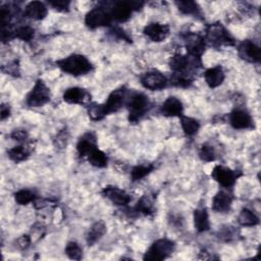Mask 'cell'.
<instances>
[{"mask_svg":"<svg viewBox=\"0 0 261 261\" xmlns=\"http://www.w3.org/2000/svg\"><path fill=\"white\" fill-rule=\"evenodd\" d=\"M175 249V243L167 238L156 240L145 252L143 259L146 261H161L168 258Z\"/></svg>","mask_w":261,"mask_h":261,"instance_id":"cell-4","label":"cell"},{"mask_svg":"<svg viewBox=\"0 0 261 261\" xmlns=\"http://www.w3.org/2000/svg\"><path fill=\"white\" fill-rule=\"evenodd\" d=\"M67 138H68V136H67V132L66 130L65 132L64 130L60 132L57 135V137H56L55 145L56 146H60V148H64L66 146V143H67Z\"/></svg>","mask_w":261,"mask_h":261,"instance_id":"cell-44","label":"cell"},{"mask_svg":"<svg viewBox=\"0 0 261 261\" xmlns=\"http://www.w3.org/2000/svg\"><path fill=\"white\" fill-rule=\"evenodd\" d=\"M9 115H10L9 105H7L5 103H2L1 106H0V118H1V120H4L5 118L9 117Z\"/></svg>","mask_w":261,"mask_h":261,"instance_id":"cell-45","label":"cell"},{"mask_svg":"<svg viewBox=\"0 0 261 261\" xmlns=\"http://www.w3.org/2000/svg\"><path fill=\"white\" fill-rule=\"evenodd\" d=\"M35 30L30 25H20L14 29V39L17 38L24 42H31L34 38Z\"/></svg>","mask_w":261,"mask_h":261,"instance_id":"cell-36","label":"cell"},{"mask_svg":"<svg viewBox=\"0 0 261 261\" xmlns=\"http://www.w3.org/2000/svg\"><path fill=\"white\" fill-rule=\"evenodd\" d=\"M87 160L89 161V163L95 167L98 168H103L106 167L108 164V157L106 156V154L101 151L99 148L94 149L88 156H87Z\"/></svg>","mask_w":261,"mask_h":261,"instance_id":"cell-29","label":"cell"},{"mask_svg":"<svg viewBox=\"0 0 261 261\" xmlns=\"http://www.w3.org/2000/svg\"><path fill=\"white\" fill-rule=\"evenodd\" d=\"M193 219H194L195 229L198 232H204L209 230L210 221H209V215L206 208L195 209L193 213Z\"/></svg>","mask_w":261,"mask_h":261,"instance_id":"cell-23","label":"cell"},{"mask_svg":"<svg viewBox=\"0 0 261 261\" xmlns=\"http://www.w3.org/2000/svg\"><path fill=\"white\" fill-rule=\"evenodd\" d=\"M97 147V138L93 132H88L84 134L76 144V151L79 157L87 158V156Z\"/></svg>","mask_w":261,"mask_h":261,"instance_id":"cell-19","label":"cell"},{"mask_svg":"<svg viewBox=\"0 0 261 261\" xmlns=\"http://www.w3.org/2000/svg\"><path fill=\"white\" fill-rule=\"evenodd\" d=\"M181 37L185 42V47L187 49L188 54L191 56L201 58L206 48L205 38L202 35L193 32H187L182 34Z\"/></svg>","mask_w":261,"mask_h":261,"instance_id":"cell-10","label":"cell"},{"mask_svg":"<svg viewBox=\"0 0 261 261\" xmlns=\"http://www.w3.org/2000/svg\"><path fill=\"white\" fill-rule=\"evenodd\" d=\"M238 222L242 226L251 227L259 223V217L249 208H243L238 216Z\"/></svg>","mask_w":261,"mask_h":261,"instance_id":"cell-27","label":"cell"},{"mask_svg":"<svg viewBox=\"0 0 261 261\" xmlns=\"http://www.w3.org/2000/svg\"><path fill=\"white\" fill-rule=\"evenodd\" d=\"M169 32V25L160 22H150L143 30L144 35L152 42H162L168 37Z\"/></svg>","mask_w":261,"mask_h":261,"instance_id":"cell-15","label":"cell"},{"mask_svg":"<svg viewBox=\"0 0 261 261\" xmlns=\"http://www.w3.org/2000/svg\"><path fill=\"white\" fill-rule=\"evenodd\" d=\"M135 211L138 214H143V215H151L154 213V201L153 198H151L150 195L145 194L143 195L137 202L135 206Z\"/></svg>","mask_w":261,"mask_h":261,"instance_id":"cell-26","label":"cell"},{"mask_svg":"<svg viewBox=\"0 0 261 261\" xmlns=\"http://www.w3.org/2000/svg\"><path fill=\"white\" fill-rule=\"evenodd\" d=\"M228 190V189H227ZM227 190H219L212 199V210L218 213L229 211L233 200L232 194Z\"/></svg>","mask_w":261,"mask_h":261,"instance_id":"cell-17","label":"cell"},{"mask_svg":"<svg viewBox=\"0 0 261 261\" xmlns=\"http://www.w3.org/2000/svg\"><path fill=\"white\" fill-rule=\"evenodd\" d=\"M63 100L68 104H89L91 103V94L80 87H71L64 91Z\"/></svg>","mask_w":261,"mask_h":261,"instance_id":"cell-16","label":"cell"},{"mask_svg":"<svg viewBox=\"0 0 261 261\" xmlns=\"http://www.w3.org/2000/svg\"><path fill=\"white\" fill-rule=\"evenodd\" d=\"M2 71L4 73L10 74L12 76H19L20 74V69H19V63L18 60H12L11 62H9L7 65H3L1 67Z\"/></svg>","mask_w":261,"mask_h":261,"instance_id":"cell-39","label":"cell"},{"mask_svg":"<svg viewBox=\"0 0 261 261\" xmlns=\"http://www.w3.org/2000/svg\"><path fill=\"white\" fill-rule=\"evenodd\" d=\"M205 40L214 47L234 46L236 40L229 31L220 22L210 23L206 28Z\"/></svg>","mask_w":261,"mask_h":261,"instance_id":"cell-3","label":"cell"},{"mask_svg":"<svg viewBox=\"0 0 261 261\" xmlns=\"http://www.w3.org/2000/svg\"><path fill=\"white\" fill-rule=\"evenodd\" d=\"M29 135H28V132L25 129H22V128H17V129H14L12 130V133L10 134V138L12 140H15V141H18V142H21V141H25L28 139Z\"/></svg>","mask_w":261,"mask_h":261,"instance_id":"cell-43","label":"cell"},{"mask_svg":"<svg viewBox=\"0 0 261 261\" xmlns=\"http://www.w3.org/2000/svg\"><path fill=\"white\" fill-rule=\"evenodd\" d=\"M56 65L65 73L79 76L89 73L93 70L92 62L82 54H70L62 59L56 61Z\"/></svg>","mask_w":261,"mask_h":261,"instance_id":"cell-1","label":"cell"},{"mask_svg":"<svg viewBox=\"0 0 261 261\" xmlns=\"http://www.w3.org/2000/svg\"><path fill=\"white\" fill-rule=\"evenodd\" d=\"M160 113L166 117H180L184 115V105L178 98L170 96L161 104Z\"/></svg>","mask_w":261,"mask_h":261,"instance_id":"cell-18","label":"cell"},{"mask_svg":"<svg viewBox=\"0 0 261 261\" xmlns=\"http://www.w3.org/2000/svg\"><path fill=\"white\" fill-rule=\"evenodd\" d=\"M168 64L170 69L175 73H190L193 69L201 67L202 61L200 57L176 53L169 59Z\"/></svg>","mask_w":261,"mask_h":261,"instance_id":"cell-5","label":"cell"},{"mask_svg":"<svg viewBox=\"0 0 261 261\" xmlns=\"http://www.w3.org/2000/svg\"><path fill=\"white\" fill-rule=\"evenodd\" d=\"M170 84L174 87L179 88H188L193 83V77L191 73H175L173 72L170 77Z\"/></svg>","mask_w":261,"mask_h":261,"instance_id":"cell-33","label":"cell"},{"mask_svg":"<svg viewBox=\"0 0 261 261\" xmlns=\"http://www.w3.org/2000/svg\"><path fill=\"white\" fill-rule=\"evenodd\" d=\"M224 77H225L224 71L220 65L210 67L206 69L204 72L205 82L208 85V87L211 89L219 87L223 83Z\"/></svg>","mask_w":261,"mask_h":261,"instance_id":"cell-22","label":"cell"},{"mask_svg":"<svg viewBox=\"0 0 261 261\" xmlns=\"http://www.w3.org/2000/svg\"><path fill=\"white\" fill-rule=\"evenodd\" d=\"M215 150L213 148L212 145L208 144V143H204L200 146V150H199V157L202 161L204 162H212L215 160Z\"/></svg>","mask_w":261,"mask_h":261,"instance_id":"cell-38","label":"cell"},{"mask_svg":"<svg viewBox=\"0 0 261 261\" xmlns=\"http://www.w3.org/2000/svg\"><path fill=\"white\" fill-rule=\"evenodd\" d=\"M112 22L110 11L103 7H95L87 12L85 16V24L89 29H97L101 27H109Z\"/></svg>","mask_w":261,"mask_h":261,"instance_id":"cell-7","label":"cell"},{"mask_svg":"<svg viewBox=\"0 0 261 261\" xmlns=\"http://www.w3.org/2000/svg\"><path fill=\"white\" fill-rule=\"evenodd\" d=\"M65 255L72 260H81L83 257V249L76 242H68L64 249Z\"/></svg>","mask_w":261,"mask_h":261,"instance_id":"cell-37","label":"cell"},{"mask_svg":"<svg viewBox=\"0 0 261 261\" xmlns=\"http://www.w3.org/2000/svg\"><path fill=\"white\" fill-rule=\"evenodd\" d=\"M87 112L89 118L93 121H100L107 115L103 104H98L96 102H91L87 105Z\"/></svg>","mask_w":261,"mask_h":261,"instance_id":"cell-31","label":"cell"},{"mask_svg":"<svg viewBox=\"0 0 261 261\" xmlns=\"http://www.w3.org/2000/svg\"><path fill=\"white\" fill-rule=\"evenodd\" d=\"M177 9L187 15H195V16H199L201 14V9L198 5L197 2L195 1H191V0H187V1H175L174 2Z\"/></svg>","mask_w":261,"mask_h":261,"instance_id":"cell-30","label":"cell"},{"mask_svg":"<svg viewBox=\"0 0 261 261\" xmlns=\"http://www.w3.org/2000/svg\"><path fill=\"white\" fill-rule=\"evenodd\" d=\"M48 3L58 11L65 12V11L69 10L70 1H67V0H50V1H48Z\"/></svg>","mask_w":261,"mask_h":261,"instance_id":"cell-41","label":"cell"},{"mask_svg":"<svg viewBox=\"0 0 261 261\" xmlns=\"http://www.w3.org/2000/svg\"><path fill=\"white\" fill-rule=\"evenodd\" d=\"M107 227L106 224L104 223V221L99 220L96 221L95 223H93V225L90 227L87 237H86V241L87 244L89 246H93L95 245L105 233H106Z\"/></svg>","mask_w":261,"mask_h":261,"instance_id":"cell-24","label":"cell"},{"mask_svg":"<svg viewBox=\"0 0 261 261\" xmlns=\"http://www.w3.org/2000/svg\"><path fill=\"white\" fill-rule=\"evenodd\" d=\"M241 175H242L241 172L237 170H232L222 165H215L211 172V176L213 177V179L225 189H229L233 187L237 179Z\"/></svg>","mask_w":261,"mask_h":261,"instance_id":"cell-9","label":"cell"},{"mask_svg":"<svg viewBox=\"0 0 261 261\" xmlns=\"http://www.w3.org/2000/svg\"><path fill=\"white\" fill-rule=\"evenodd\" d=\"M217 237L221 241L231 242L233 240H237V238L239 237V230L231 225H225L219 228L217 232Z\"/></svg>","mask_w":261,"mask_h":261,"instance_id":"cell-35","label":"cell"},{"mask_svg":"<svg viewBox=\"0 0 261 261\" xmlns=\"http://www.w3.org/2000/svg\"><path fill=\"white\" fill-rule=\"evenodd\" d=\"M125 105L128 111V121L130 123H137L149 111L150 101L145 94L136 92L126 99Z\"/></svg>","mask_w":261,"mask_h":261,"instance_id":"cell-2","label":"cell"},{"mask_svg":"<svg viewBox=\"0 0 261 261\" xmlns=\"http://www.w3.org/2000/svg\"><path fill=\"white\" fill-rule=\"evenodd\" d=\"M32 243V239L29 234H22L15 241V247L18 250H25L30 247Z\"/></svg>","mask_w":261,"mask_h":261,"instance_id":"cell-42","label":"cell"},{"mask_svg":"<svg viewBox=\"0 0 261 261\" xmlns=\"http://www.w3.org/2000/svg\"><path fill=\"white\" fill-rule=\"evenodd\" d=\"M140 83L145 89L151 91H160L167 87L168 80L162 72L153 69L142 73L140 76Z\"/></svg>","mask_w":261,"mask_h":261,"instance_id":"cell-8","label":"cell"},{"mask_svg":"<svg viewBox=\"0 0 261 261\" xmlns=\"http://www.w3.org/2000/svg\"><path fill=\"white\" fill-rule=\"evenodd\" d=\"M199 259H211V257L209 256V253L206 252V250H202L201 253H199Z\"/></svg>","mask_w":261,"mask_h":261,"instance_id":"cell-46","label":"cell"},{"mask_svg":"<svg viewBox=\"0 0 261 261\" xmlns=\"http://www.w3.org/2000/svg\"><path fill=\"white\" fill-rule=\"evenodd\" d=\"M109 33H110V35H112L113 37H115L118 40H122L127 43H132V38L120 27H111Z\"/></svg>","mask_w":261,"mask_h":261,"instance_id":"cell-40","label":"cell"},{"mask_svg":"<svg viewBox=\"0 0 261 261\" xmlns=\"http://www.w3.org/2000/svg\"><path fill=\"white\" fill-rule=\"evenodd\" d=\"M32 152L31 145H18L7 151V156L13 162H21L27 160Z\"/></svg>","mask_w":261,"mask_h":261,"instance_id":"cell-25","label":"cell"},{"mask_svg":"<svg viewBox=\"0 0 261 261\" xmlns=\"http://www.w3.org/2000/svg\"><path fill=\"white\" fill-rule=\"evenodd\" d=\"M180 126L185 133L186 136H194L198 133L200 128V122L193 117L181 115L180 117Z\"/></svg>","mask_w":261,"mask_h":261,"instance_id":"cell-28","label":"cell"},{"mask_svg":"<svg viewBox=\"0 0 261 261\" xmlns=\"http://www.w3.org/2000/svg\"><path fill=\"white\" fill-rule=\"evenodd\" d=\"M50 89L43 82V80L39 79L36 81L32 90L28 93L25 103L30 107H41L47 104L50 101Z\"/></svg>","mask_w":261,"mask_h":261,"instance_id":"cell-6","label":"cell"},{"mask_svg":"<svg viewBox=\"0 0 261 261\" xmlns=\"http://www.w3.org/2000/svg\"><path fill=\"white\" fill-rule=\"evenodd\" d=\"M239 56L250 63H259L261 60L260 47L251 40H244L238 47Z\"/></svg>","mask_w":261,"mask_h":261,"instance_id":"cell-13","label":"cell"},{"mask_svg":"<svg viewBox=\"0 0 261 261\" xmlns=\"http://www.w3.org/2000/svg\"><path fill=\"white\" fill-rule=\"evenodd\" d=\"M230 125L236 129H248L254 127V120L251 114L243 108L236 107L228 116Z\"/></svg>","mask_w":261,"mask_h":261,"instance_id":"cell-12","label":"cell"},{"mask_svg":"<svg viewBox=\"0 0 261 261\" xmlns=\"http://www.w3.org/2000/svg\"><path fill=\"white\" fill-rule=\"evenodd\" d=\"M47 7L46 5L41 1H31L29 2L23 10L24 16L35 19V20H41L44 19L47 15Z\"/></svg>","mask_w":261,"mask_h":261,"instance_id":"cell-21","label":"cell"},{"mask_svg":"<svg viewBox=\"0 0 261 261\" xmlns=\"http://www.w3.org/2000/svg\"><path fill=\"white\" fill-rule=\"evenodd\" d=\"M133 8L128 1H118L115 2L110 10V14L112 16V19L118 21V22H124L127 19H129Z\"/></svg>","mask_w":261,"mask_h":261,"instance_id":"cell-20","label":"cell"},{"mask_svg":"<svg viewBox=\"0 0 261 261\" xmlns=\"http://www.w3.org/2000/svg\"><path fill=\"white\" fill-rule=\"evenodd\" d=\"M154 169L153 164H147V165H136L130 170V177L133 181H138L143 179L145 176H147L149 173H151Z\"/></svg>","mask_w":261,"mask_h":261,"instance_id":"cell-32","label":"cell"},{"mask_svg":"<svg viewBox=\"0 0 261 261\" xmlns=\"http://www.w3.org/2000/svg\"><path fill=\"white\" fill-rule=\"evenodd\" d=\"M101 194L116 206H126L130 202V196L125 191L114 186H107L103 188Z\"/></svg>","mask_w":261,"mask_h":261,"instance_id":"cell-14","label":"cell"},{"mask_svg":"<svg viewBox=\"0 0 261 261\" xmlns=\"http://www.w3.org/2000/svg\"><path fill=\"white\" fill-rule=\"evenodd\" d=\"M36 199H37L36 194L30 190L22 189L14 193V200L19 205H27L29 203H34Z\"/></svg>","mask_w":261,"mask_h":261,"instance_id":"cell-34","label":"cell"},{"mask_svg":"<svg viewBox=\"0 0 261 261\" xmlns=\"http://www.w3.org/2000/svg\"><path fill=\"white\" fill-rule=\"evenodd\" d=\"M127 99V89L125 86H121L113 90L107 97V100L103 104L106 114H111L117 112L126 102Z\"/></svg>","mask_w":261,"mask_h":261,"instance_id":"cell-11","label":"cell"}]
</instances>
